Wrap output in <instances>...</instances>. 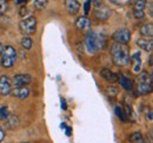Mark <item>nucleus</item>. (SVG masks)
Masks as SVG:
<instances>
[{
    "mask_svg": "<svg viewBox=\"0 0 153 143\" xmlns=\"http://www.w3.org/2000/svg\"><path fill=\"white\" fill-rule=\"evenodd\" d=\"M28 0H17V4L18 5H21V4H25V2H27Z\"/></svg>",
    "mask_w": 153,
    "mask_h": 143,
    "instance_id": "35",
    "label": "nucleus"
},
{
    "mask_svg": "<svg viewBox=\"0 0 153 143\" xmlns=\"http://www.w3.org/2000/svg\"><path fill=\"white\" fill-rule=\"evenodd\" d=\"M2 49H4V46H2V44L0 43V55H1V52H2Z\"/></svg>",
    "mask_w": 153,
    "mask_h": 143,
    "instance_id": "37",
    "label": "nucleus"
},
{
    "mask_svg": "<svg viewBox=\"0 0 153 143\" xmlns=\"http://www.w3.org/2000/svg\"><path fill=\"white\" fill-rule=\"evenodd\" d=\"M7 7H8L7 0H0V17L5 14V12L7 11Z\"/></svg>",
    "mask_w": 153,
    "mask_h": 143,
    "instance_id": "27",
    "label": "nucleus"
},
{
    "mask_svg": "<svg viewBox=\"0 0 153 143\" xmlns=\"http://www.w3.org/2000/svg\"><path fill=\"white\" fill-rule=\"evenodd\" d=\"M60 103H61V109L62 110H66L67 109V105H66V101H65V98H60Z\"/></svg>",
    "mask_w": 153,
    "mask_h": 143,
    "instance_id": "29",
    "label": "nucleus"
},
{
    "mask_svg": "<svg viewBox=\"0 0 153 143\" xmlns=\"http://www.w3.org/2000/svg\"><path fill=\"white\" fill-rule=\"evenodd\" d=\"M140 34L144 37V38H152L153 36V24H144L140 26V30H139Z\"/></svg>",
    "mask_w": 153,
    "mask_h": 143,
    "instance_id": "19",
    "label": "nucleus"
},
{
    "mask_svg": "<svg viewBox=\"0 0 153 143\" xmlns=\"http://www.w3.org/2000/svg\"><path fill=\"white\" fill-rule=\"evenodd\" d=\"M113 2H115V4H126L127 1H130V0H112Z\"/></svg>",
    "mask_w": 153,
    "mask_h": 143,
    "instance_id": "33",
    "label": "nucleus"
},
{
    "mask_svg": "<svg viewBox=\"0 0 153 143\" xmlns=\"http://www.w3.org/2000/svg\"><path fill=\"white\" fill-rule=\"evenodd\" d=\"M135 91L138 95H149L152 91V79L146 82H138L135 86Z\"/></svg>",
    "mask_w": 153,
    "mask_h": 143,
    "instance_id": "9",
    "label": "nucleus"
},
{
    "mask_svg": "<svg viewBox=\"0 0 153 143\" xmlns=\"http://www.w3.org/2000/svg\"><path fill=\"white\" fill-rule=\"evenodd\" d=\"M76 26L78 30H80V31H90L91 30V26H92V24H91V20L87 18V17H79L76 21Z\"/></svg>",
    "mask_w": 153,
    "mask_h": 143,
    "instance_id": "13",
    "label": "nucleus"
},
{
    "mask_svg": "<svg viewBox=\"0 0 153 143\" xmlns=\"http://www.w3.org/2000/svg\"><path fill=\"white\" fill-rule=\"evenodd\" d=\"M12 91V82L8 78V76H1L0 77V95L1 96H8Z\"/></svg>",
    "mask_w": 153,
    "mask_h": 143,
    "instance_id": "6",
    "label": "nucleus"
},
{
    "mask_svg": "<svg viewBox=\"0 0 153 143\" xmlns=\"http://www.w3.org/2000/svg\"><path fill=\"white\" fill-rule=\"evenodd\" d=\"M4 139H5V130L0 127V142H1Z\"/></svg>",
    "mask_w": 153,
    "mask_h": 143,
    "instance_id": "31",
    "label": "nucleus"
},
{
    "mask_svg": "<svg viewBox=\"0 0 153 143\" xmlns=\"http://www.w3.org/2000/svg\"><path fill=\"white\" fill-rule=\"evenodd\" d=\"M19 28L25 36L33 34L36 32V30H37V19H36V17L24 18L22 20L20 21Z\"/></svg>",
    "mask_w": 153,
    "mask_h": 143,
    "instance_id": "4",
    "label": "nucleus"
},
{
    "mask_svg": "<svg viewBox=\"0 0 153 143\" xmlns=\"http://www.w3.org/2000/svg\"><path fill=\"white\" fill-rule=\"evenodd\" d=\"M20 44H21V46H22V49H25V50H31L32 49V46H33V40L28 37V36H24L22 37V39L20 41Z\"/></svg>",
    "mask_w": 153,
    "mask_h": 143,
    "instance_id": "21",
    "label": "nucleus"
},
{
    "mask_svg": "<svg viewBox=\"0 0 153 143\" xmlns=\"http://www.w3.org/2000/svg\"><path fill=\"white\" fill-rule=\"evenodd\" d=\"M11 94L18 100H26L30 96V89L27 86H16L12 89Z\"/></svg>",
    "mask_w": 153,
    "mask_h": 143,
    "instance_id": "11",
    "label": "nucleus"
},
{
    "mask_svg": "<svg viewBox=\"0 0 153 143\" xmlns=\"http://www.w3.org/2000/svg\"><path fill=\"white\" fill-rule=\"evenodd\" d=\"M114 112L115 115L118 116V118H120L123 122H126L127 120H128V116H127V114L124 111V109L120 106V105H117L114 108Z\"/></svg>",
    "mask_w": 153,
    "mask_h": 143,
    "instance_id": "20",
    "label": "nucleus"
},
{
    "mask_svg": "<svg viewBox=\"0 0 153 143\" xmlns=\"http://www.w3.org/2000/svg\"><path fill=\"white\" fill-rule=\"evenodd\" d=\"M112 38L118 44L127 45L130 43V40H131V32L127 28H119V30H117L113 33Z\"/></svg>",
    "mask_w": 153,
    "mask_h": 143,
    "instance_id": "5",
    "label": "nucleus"
},
{
    "mask_svg": "<svg viewBox=\"0 0 153 143\" xmlns=\"http://www.w3.org/2000/svg\"><path fill=\"white\" fill-rule=\"evenodd\" d=\"M5 124H6V128L7 129H10V130H14L16 128H18L20 124V120L18 116H16V115H11L10 114V116L4 121Z\"/></svg>",
    "mask_w": 153,
    "mask_h": 143,
    "instance_id": "18",
    "label": "nucleus"
},
{
    "mask_svg": "<svg viewBox=\"0 0 153 143\" xmlns=\"http://www.w3.org/2000/svg\"><path fill=\"white\" fill-rule=\"evenodd\" d=\"M8 116H10V111H8L7 105L0 106V120H1V121H5Z\"/></svg>",
    "mask_w": 153,
    "mask_h": 143,
    "instance_id": "24",
    "label": "nucleus"
},
{
    "mask_svg": "<svg viewBox=\"0 0 153 143\" xmlns=\"http://www.w3.org/2000/svg\"><path fill=\"white\" fill-rule=\"evenodd\" d=\"M11 82L16 86H27L32 82V77L28 73H19V75H16Z\"/></svg>",
    "mask_w": 153,
    "mask_h": 143,
    "instance_id": "8",
    "label": "nucleus"
},
{
    "mask_svg": "<svg viewBox=\"0 0 153 143\" xmlns=\"http://www.w3.org/2000/svg\"><path fill=\"white\" fill-rule=\"evenodd\" d=\"M149 14L152 17L153 16V4H152V1L151 2H149Z\"/></svg>",
    "mask_w": 153,
    "mask_h": 143,
    "instance_id": "30",
    "label": "nucleus"
},
{
    "mask_svg": "<svg viewBox=\"0 0 153 143\" xmlns=\"http://www.w3.org/2000/svg\"><path fill=\"white\" fill-rule=\"evenodd\" d=\"M118 81H119L120 86H121L124 90H126V91H132V90H133L134 82L132 78L126 77V76H124V75H119V76H118Z\"/></svg>",
    "mask_w": 153,
    "mask_h": 143,
    "instance_id": "12",
    "label": "nucleus"
},
{
    "mask_svg": "<svg viewBox=\"0 0 153 143\" xmlns=\"http://www.w3.org/2000/svg\"><path fill=\"white\" fill-rule=\"evenodd\" d=\"M105 91H106V95L110 96V97H115V96L118 95V89H117L115 86H113V85L107 86Z\"/></svg>",
    "mask_w": 153,
    "mask_h": 143,
    "instance_id": "25",
    "label": "nucleus"
},
{
    "mask_svg": "<svg viewBox=\"0 0 153 143\" xmlns=\"http://www.w3.org/2000/svg\"><path fill=\"white\" fill-rule=\"evenodd\" d=\"M1 59H0V64L2 67L5 69H11L16 61H17V51L13 46L11 45H7L2 49V52H1Z\"/></svg>",
    "mask_w": 153,
    "mask_h": 143,
    "instance_id": "3",
    "label": "nucleus"
},
{
    "mask_svg": "<svg viewBox=\"0 0 153 143\" xmlns=\"http://www.w3.org/2000/svg\"><path fill=\"white\" fill-rule=\"evenodd\" d=\"M130 142L131 143H146L141 133H133L131 136H130Z\"/></svg>",
    "mask_w": 153,
    "mask_h": 143,
    "instance_id": "22",
    "label": "nucleus"
},
{
    "mask_svg": "<svg viewBox=\"0 0 153 143\" xmlns=\"http://www.w3.org/2000/svg\"><path fill=\"white\" fill-rule=\"evenodd\" d=\"M105 37L100 33H97L94 31H88L86 38H85V47L88 51V53L94 55L99 50H101L105 45Z\"/></svg>",
    "mask_w": 153,
    "mask_h": 143,
    "instance_id": "2",
    "label": "nucleus"
},
{
    "mask_svg": "<svg viewBox=\"0 0 153 143\" xmlns=\"http://www.w3.org/2000/svg\"><path fill=\"white\" fill-rule=\"evenodd\" d=\"M151 79H152V76H150L147 72L143 71V72H139L137 82H146V81H151Z\"/></svg>",
    "mask_w": 153,
    "mask_h": 143,
    "instance_id": "23",
    "label": "nucleus"
},
{
    "mask_svg": "<svg viewBox=\"0 0 153 143\" xmlns=\"http://www.w3.org/2000/svg\"><path fill=\"white\" fill-rule=\"evenodd\" d=\"M65 130H66V135H67V136H71V128L66 127V129H65Z\"/></svg>",
    "mask_w": 153,
    "mask_h": 143,
    "instance_id": "34",
    "label": "nucleus"
},
{
    "mask_svg": "<svg viewBox=\"0 0 153 143\" xmlns=\"http://www.w3.org/2000/svg\"><path fill=\"white\" fill-rule=\"evenodd\" d=\"M100 76H101L106 82L114 83V82L118 81V76H119V75L114 73V72H113V71H111L110 69L105 67V69H102V70L100 71Z\"/></svg>",
    "mask_w": 153,
    "mask_h": 143,
    "instance_id": "16",
    "label": "nucleus"
},
{
    "mask_svg": "<svg viewBox=\"0 0 153 143\" xmlns=\"http://www.w3.org/2000/svg\"><path fill=\"white\" fill-rule=\"evenodd\" d=\"M130 63H132L133 65V71L135 73L141 72V67H143V61H141V55L140 52H135L132 58L130 59Z\"/></svg>",
    "mask_w": 153,
    "mask_h": 143,
    "instance_id": "15",
    "label": "nucleus"
},
{
    "mask_svg": "<svg viewBox=\"0 0 153 143\" xmlns=\"http://www.w3.org/2000/svg\"><path fill=\"white\" fill-rule=\"evenodd\" d=\"M149 59H150V61H149V63H150V65H152V55L150 56V58H149Z\"/></svg>",
    "mask_w": 153,
    "mask_h": 143,
    "instance_id": "36",
    "label": "nucleus"
},
{
    "mask_svg": "<svg viewBox=\"0 0 153 143\" xmlns=\"http://www.w3.org/2000/svg\"><path fill=\"white\" fill-rule=\"evenodd\" d=\"M92 2L96 5L97 7H99V6H101V2H102V0H92Z\"/></svg>",
    "mask_w": 153,
    "mask_h": 143,
    "instance_id": "32",
    "label": "nucleus"
},
{
    "mask_svg": "<svg viewBox=\"0 0 153 143\" xmlns=\"http://www.w3.org/2000/svg\"><path fill=\"white\" fill-rule=\"evenodd\" d=\"M111 56H112V61L117 66H126L130 64L131 56L127 45L114 43L111 46Z\"/></svg>",
    "mask_w": 153,
    "mask_h": 143,
    "instance_id": "1",
    "label": "nucleus"
},
{
    "mask_svg": "<svg viewBox=\"0 0 153 143\" xmlns=\"http://www.w3.org/2000/svg\"><path fill=\"white\" fill-rule=\"evenodd\" d=\"M48 0H34V6L37 10H44L47 6Z\"/></svg>",
    "mask_w": 153,
    "mask_h": 143,
    "instance_id": "26",
    "label": "nucleus"
},
{
    "mask_svg": "<svg viewBox=\"0 0 153 143\" xmlns=\"http://www.w3.org/2000/svg\"><path fill=\"white\" fill-rule=\"evenodd\" d=\"M91 5H92V1H91V0H86V1H85V4H84V13H85V17L90 13Z\"/></svg>",
    "mask_w": 153,
    "mask_h": 143,
    "instance_id": "28",
    "label": "nucleus"
},
{
    "mask_svg": "<svg viewBox=\"0 0 153 143\" xmlns=\"http://www.w3.org/2000/svg\"><path fill=\"white\" fill-rule=\"evenodd\" d=\"M137 45L141 50H144L146 52H150V53L152 52L153 50V40L151 38H139L137 40Z\"/></svg>",
    "mask_w": 153,
    "mask_h": 143,
    "instance_id": "14",
    "label": "nucleus"
},
{
    "mask_svg": "<svg viewBox=\"0 0 153 143\" xmlns=\"http://www.w3.org/2000/svg\"><path fill=\"white\" fill-rule=\"evenodd\" d=\"M94 16H96V18L98 20L106 21L111 16V10L107 6H99V7H97Z\"/></svg>",
    "mask_w": 153,
    "mask_h": 143,
    "instance_id": "10",
    "label": "nucleus"
},
{
    "mask_svg": "<svg viewBox=\"0 0 153 143\" xmlns=\"http://www.w3.org/2000/svg\"><path fill=\"white\" fill-rule=\"evenodd\" d=\"M65 7L70 14H76L80 10V4L78 0H65Z\"/></svg>",
    "mask_w": 153,
    "mask_h": 143,
    "instance_id": "17",
    "label": "nucleus"
},
{
    "mask_svg": "<svg viewBox=\"0 0 153 143\" xmlns=\"http://www.w3.org/2000/svg\"><path fill=\"white\" fill-rule=\"evenodd\" d=\"M147 6L146 0H137L133 5V16L137 19H141L145 17V7Z\"/></svg>",
    "mask_w": 153,
    "mask_h": 143,
    "instance_id": "7",
    "label": "nucleus"
},
{
    "mask_svg": "<svg viewBox=\"0 0 153 143\" xmlns=\"http://www.w3.org/2000/svg\"><path fill=\"white\" fill-rule=\"evenodd\" d=\"M22 143H30V142H22Z\"/></svg>",
    "mask_w": 153,
    "mask_h": 143,
    "instance_id": "38",
    "label": "nucleus"
}]
</instances>
